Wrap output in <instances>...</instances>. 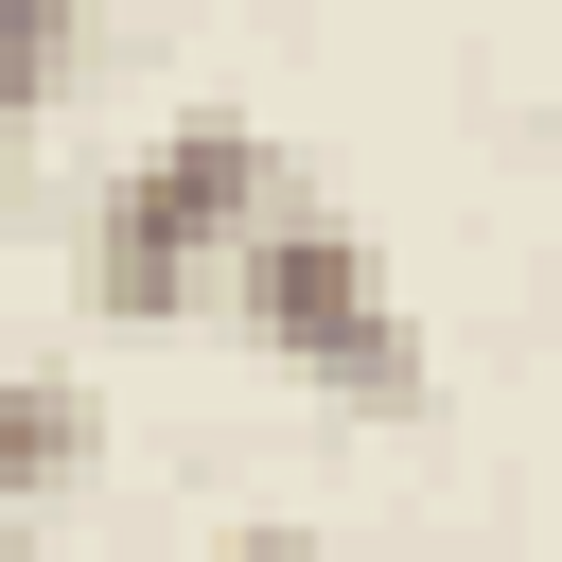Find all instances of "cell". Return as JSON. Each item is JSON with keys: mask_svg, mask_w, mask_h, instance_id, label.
Here are the masks:
<instances>
[{"mask_svg": "<svg viewBox=\"0 0 562 562\" xmlns=\"http://www.w3.org/2000/svg\"><path fill=\"white\" fill-rule=\"evenodd\" d=\"M246 211H263V123H246V105H176V123L88 193V263H70L88 316H123V334L193 316V299L228 281Z\"/></svg>", "mask_w": 562, "mask_h": 562, "instance_id": "cell-1", "label": "cell"}, {"mask_svg": "<svg viewBox=\"0 0 562 562\" xmlns=\"http://www.w3.org/2000/svg\"><path fill=\"white\" fill-rule=\"evenodd\" d=\"M228 316H246V351H281L334 404H422V316L369 263V228H334V211H281L263 193L246 246H228Z\"/></svg>", "mask_w": 562, "mask_h": 562, "instance_id": "cell-2", "label": "cell"}, {"mask_svg": "<svg viewBox=\"0 0 562 562\" xmlns=\"http://www.w3.org/2000/svg\"><path fill=\"white\" fill-rule=\"evenodd\" d=\"M105 457V404L70 386V369H0V509H35V492H70Z\"/></svg>", "mask_w": 562, "mask_h": 562, "instance_id": "cell-3", "label": "cell"}, {"mask_svg": "<svg viewBox=\"0 0 562 562\" xmlns=\"http://www.w3.org/2000/svg\"><path fill=\"white\" fill-rule=\"evenodd\" d=\"M70 88V0H0V123H35Z\"/></svg>", "mask_w": 562, "mask_h": 562, "instance_id": "cell-4", "label": "cell"}, {"mask_svg": "<svg viewBox=\"0 0 562 562\" xmlns=\"http://www.w3.org/2000/svg\"><path fill=\"white\" fill-rule=\"evenodd\" d=\"M211 562H334V544H316V527H281V509H263V527H228V544H211Z\"/></svg>", "mask_w": 562, "mask_h": 562, "instance_id": "cell-5", "label": "cell"}, {"mask_svg": "<svg viewBox=\"0 0 562 562\" xmlns=\"http://www.w3.org/2000/svg\"><path fill=\"white\" fill-rule=\"evenodd\" d=\"M0 562H70V544H53V527H35V509H0Z\"/></svg>", "mask_w": 562, "mask_h": 562, "instance_id": "cell-6", "label": "cell"}]
</instances>
